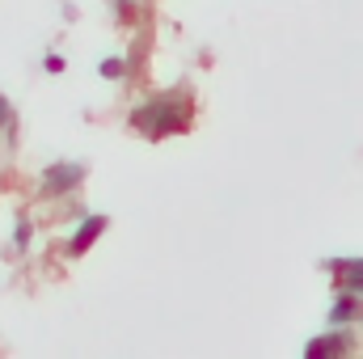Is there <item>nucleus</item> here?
<instances>
[{
  "label": "nucleus",
  "instance_id": "1",
  "mask_svg": "<svg viewBox=\"0 0 363 359\" xmlns=\"http://www.w3.org/2000/svg\"><path fill=\"white\" fill-rule=\"evenodd\" d=\"M131 123H135L140 131H178L182 123H186V110L174 106V101H152V106L135 110Z\"/></svg>",
  "mask_w": 363,
  "mask_h": 359
},
{
  "label": "nucleus",
  "instance_id": "2",
  "mask_svg": "<svg viewBox=\"0 0 363 359\" xmlns=\"http://www.w3.org/2000/svg\"><path fill=\"white\" fill-rule=\"evenodd\" d=\"M81 178H85V165L60 161V165H51V170L43 174V194H64V190H72Z\"/></svg>",
  "mask_w": 363,
  "mask_h": 359
},
{
  "label": "nucleus",
  "instance_id": "3",
  "mask_svg": "<svg viewBox=\"0 0 363 359\" xmlns=\"http://www.w3.org/2000/svg\"><path fill=\"white\" fill-rule=\"evenodd\" d=\"M101 228H106V220H101V216H93V220H85V228H81V233L72 237V245H68V250H72V254H81V250H89V245H93V237H97Z\"/></svg>",
  "mask_w": 363,
  "mask_h": 359
},
{
  "label": "nucleus",
  "instance_id": "4",
  "mask_svg": "<svg viewBox=\"0 0 363 359\" xmlns=\"http://www.w3.org/2000/svg\"><path fill=\"white\" fill-rule=\"evenodd\" d=\"M347 347H351V343L334 334V338H317V343H308V355H313V359H317V355H342Z\"/></svg>",
  "mask_w": 363,
  "mask_h": 359
},
{
  "label": "nucleus",
  "instance_id": "5",
  "mask_svg": "<svg viewBox=\"0 0 363 359\" xmlns=\"http://www.w3.org/2000/svg\"><path fill=\"white\" fill-rule=\"evenodd\" d=\"M347 317H351V321H363V304L355 296H342V300L334 304V321H347Z\"/></svg>",
  "mask_w": 363,
  "mask_h": 359
},
{
  "label": "nucleus",
  "instance_id": "6",
  "mask_svg": "<svg viewBox=\"0 0 363 359\" xmlns=\"http://www.w3.org/2000/svg\"><path fill=\"white\" fill-rule=\"evenodd\" d=\"M347 292H363V263H351V270H347Z\"/></svg>",
  "mask_w": 363,
  "mask_h": 359
},
{
  "label": "nucleus",
  "instance_id": "7",
  "mask_svg": "<svg viewBox=\"0 0 363 359\" xmlns=\"http://www.w3.org/2000/svg\"><path fill=\"white\" fill-rule=\"evenodd\" d=\"M101 77H123V60H106L101 64Z\"/></svg>",
  "mask_w": 363,
  "mask_h": 359
},
{
  "label": "nucleus",
  "instance_id": "8",
  "mask_svg": "<svg viewBox=\"0 0 363 359\" xmlns=\"http://www.w3.org/2000/svg\"><path fill=\"white\" fill-rule=\"evenodd\" d=\"M4 123H9V101L0 97V127H4Z\"/></svg>",
  "mask_w": 363,
  "mask_h": 359
}]
</instances>
